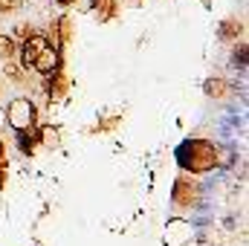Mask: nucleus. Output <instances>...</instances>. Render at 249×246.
Returning <instances> with one entry per match:
<instances>
[{"instance_id":"1","label":"nucleus","mask_w":249,"mask_h":246,"mask_svg":"<svg viewBox=\"0 0 249 246\" xmlns=\"http://www.w3.org/2000/svg\"><path fill=\"white\" fill-rule=\"evenodd\" d=\"M180 162L188 171H209L217 162V151H214L212 142L197 139V142H188L186 148L180 151Z\"/></svg>"},{"instance_id":"2","label":"nucleus","mask_w":249,"mask_h":246,"mask_svg":"<svg viewBox=\"0 0 249 246\" xmlns=\"http://www.w3.org/2000/svg\"><path fill=\"white\" fill-rule=\"evenodd\" d=\"M6 116H9V124L15 130H29L35 124V105L29 99H15V102H9Z\"/></svg>"},{"instance_id":"3","label":"nucleus","mask_w":249,"mask_h":246,"mask_svg":"<svg viewBox=\"0 0 249 246\" xmlns=\"http://www.w3.org/2000/svg\"><path fill=\"white\" fill-rule=\"evenodd\" d=\"M197 197H200L197 183H191L188 177H180V180L174 183V203H177V206H194Z\"/></svg>"},{"instance_id":"4","label":"nucleus","mask_w":249,"mask_h":246,"mask_svg":"<svg viewBox=\"0 0 249 246\" xmlns=\"http://www.w3.org/2000/svg\"><path fill=\"white\" fill-rule=\"evenodd\" d=\"M32 67H35L38 72H44V75H53V72L58 70V53L47 44V47L38 53V58H35V64H32Z\"/></svg>"},{"instance_id":"5","label":"nucleus","mask_w":249,"mask_h":246,"mask_svg":"<svg viewBox=\"0 0 249 246\" xmlns=\"http://www.w3.org/2000/svg\"><path fill=\"white\" fill-rule=\"evenodd\" d=\"M44 47H47V38H44V35H38V32H35L32 38H26V41H23V50H20L23 64H26V67H32L35 58H38V53H41Z\"/></svg>"},{"instance_id":"6","label":"nucleus","mask_w":249,"mask_h":246,"mask_svg":"<svg viewBox=\"0 0 249 246\" xmlns=\"http://www.w3.org/2000/svg\"><path fill=\"white\" fill-rule=\"evenodd\" d=\"M93 12H96L102 20H107V18H113V12H116V0H93Z\"/></svg>"},{"instance_id":"7","label":"nucleus","mask_w":249,"mask_h":246,"mask_svg":"<svg viewBox=\"0 0 249 246\" xmlns=\"http://www.w3.org/2000/svg\"><path fill=\"white\" fill-rule=\"evenodd\" d=\"M15 53H18L15 41H12V38H3V35H0V58H12Z\"/></svg>"},{"instance_id":"8","label":"nucleus","mask_w":249,"mask_h":246,"mask_svg":"<svg viewBox=\"0 0 249 246\" xmlns=\"http://www.w3.org/2000/svg\"><path fill=\"white\" fill-rule=\"evenodd\" d=\"M70 26H72V23H70V20H67V18H61V20H58V32H61V41H64V44H67V41H70V32H72V29H70Z\"/></svg>"},{"instance_id":"9","label":"nucleus","mask_w":249,"mask_h":246,"mask_svg":"<svg viewBox=\"0 0 249 246\" xmlns=\"http://www.w3.org/2000/svg\"><path fill=\"white\" fill-rule=\"evenodd\" d=\"M23 0H0V12H18Z\"/></svg>"},{"instance_id":"10","label":"nucleus","mask_w":249,"mask_h":246,"mask_svg":"<svg viewBox=\"0 0 249 246\" xmlns=\"http://www.w3.org/2000/svg\"><path fill=\"white\" fill-rule=\"evenodd\" d=\"M206 90H209L212 96H220V93L226 90V84H223V81H209V84H206Z\"/></svg>"},{"instance_id":"11","label":"nucleus","mask_w":249,"mask_h":246,"mask_svg":"<svg viewBox=\"0 0 249 246\" xmlns=\"http://www.w3.org/2000/svg\"><path fill=\"white\" fill-rule=\"evenodd\" d=\"M44 142H47V145H58V133H55L53 127H44Z\"/></svg>"},{"instance_id":"12","label":"nucleus","mask_w":249,"mask_h":246,"mask_svg":"<svg viewBox=\"0 0 249 246\" xmlns=\"http://www.w3.org/2000/svg\"><path fill=\"white\" fill-rule=\"evenodd\" d=\"M32 35H35V29H32L29 23H23V26H18V38H23V41H26V38H32Z\"/></svg>"},{"instance_id":"13","label":"nucleus","mask_w":249,"mask_h":246,"mask_svg":"<svg viewBox=\"0 0 249 246\" xmlns=\"http://www.w3.org/2000/svg\"><path fill=\"white\" fill-rule=\"evenodd\" d=\"M232 32H241V23H235V20H226V23H223V35H232Z\"/></svg>"},{"instance_id":"14","label":"nucleus","mask_w":249,"mask_h":246,"mask_svg":"<svg viewBox=\"0 0 249 246\" xmlns=\"http://www.w3.org/2000/svg\"><path fill=\"white\" fill-rule=\"evenodd\" d=\"M58 3H61V6H70V3H75V0H58Z\"/></svg>"},{"instance_id":"15","label":"nucleus","mask_w":249,"mask_h":246,"mask_svg":"<svg viewBox=\"0 0 249 246\" xmlns=\"http://www.w3.org/2000/svg\"><path fill=\"white\" fill-rule=\"evenodd\" d=\"M0 159H3V142H0Z\"/></svg>"}]
</instances>
